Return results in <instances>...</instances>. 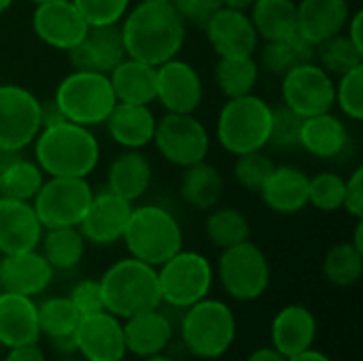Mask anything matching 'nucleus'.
<instances>
[{"mask_svg": "<svg viewBox=\"0 0 363 361\" xmlns=\"http://www.w3.org/2000/svg\"><path fill=\"white\" fill-rule=\"evenodd\" d=\"M123 17L119 28L128 57L151 66L177 57L185 43L187 26L170 2H138Z\"/></svg>", "mask_w": 363, "mask_h": 361, "instance_id": "1", "label": "nucleus"}, {"mask_svg": "<svg viewBox=\"0 0 363 361\" xmlns=\"http://www.w3.org/2000/svg\"><path fill=\"white\" fill-rule=\"evenodd\" d=\"M34 157L40 170L49 177H79L98 166L100 145L85 126L72 121H60L55 126L40 128L34 138Z\"/></svg>", "mask_w": 363, "mask_h": 361, "instance_id": "2", "label": "nucleus"}, {"mask_svg": "<svg viewBox=\"0 0 363 361\" xmlns=\"http://www.w3.org/2000/svg\"><path fill=\"white\" fill-rule=\"evenodd\" d=\"M100 287L104 309L119 319H128L143 311L160 309L162 304L157 268L136 257L115 262L102 274Z\"/></svg>", "mask_w": 363, "mask_h": 361, "instance_id": "3", "label": "nucleus"}, {"mask_svg": "<svg viewBox=\"0 0 363 361\" xmlns=\"http://www.w3.org/2000/svg\"><path fill=\"white\" fill-rule=\"evenodd\" d=\"M121 240H125L130 257L157 268L183 249V230L170 211L145 204L132 209Z\"/></svg>", "mask_w": 363, "mask_h": 361, "instance_id": "4", "label": "nucleus"}, {"mask_svg": "<svg viewBox=\"0 0 363 361\" xmlns=\"http://www.w3.org/2000/svg\"><path fill=\"white\" fill-rule=\"evenodd\" d=\"M181 338L191 355L200 360H217L234 345L236 317L225 302L204 298L185 309Z\"/></svg>", "mask_w": 363, "mask_h": 361, "instance_id": "5", "label": "nucleus"}, {"mask_svg": "<svg viewBox=\"0 0 363 361\" xmlns=\"http://www.w3.org/2000/svg\"><path fill=\"white\" fill-rule=\"evenodd\" d=\"M53 100L57 102L66 121L85 128L104 123L117 104L108 74L91 70H72L68 77H64Z\"/></svg>", "mask_w": 363, "mask_h": 361, "instance_id": "6", "label": "nucleus"}, {"mask_svg": "<svg viewBox=\"0 0 363 361\" xmlns=\"http://www.w3.org/2000/svg\"><path fill=\"white\" fill-rule=\"evenodd\" d=\"M270 115L272 106L253 94L230 98L217 117L219 145L232 155L264 149L270 136Z\"/></svg>", "mask_w": 363, "mask_h": 361, "instance_id": "7", "label": "nucleus"}, {"mask_svg": "<svg viewBox=\"0 0 363 361\" xmlns=\"http://www.w3.org/2000/svg\"><path fill=\"white\" fill-rule=\"evenodd\" d=\"M157 281L162 302L172 309H189L191 304L208 298L213 287V266L196 251H179L162 266H157Z\"/></svg>", "mask_w": 363, "mask_h": 361, "instance_id": "8", "label": "nucleus"}, {"mask_svg": "<svg viewBox=\"0 0 363 361\" xmlns=\"http://www.w3.org/2000/svg\"><path fill=\"white\" fill-rule=\"evenodd\" d=\"M94 191L87 179L79 177H49L32 200L34 213L43 230L79 228L85 217Z\"/></svg>", "mask_w": 363, "mask_h": 361, "instance_id": "9", "label": "nucleus"}, {"mask_svg": "<svg viewBox=\"0 0 363 361\" xmlns=\"http://www.w3.org/2000/svg\"><path fill=\"white\" fill-rule=\"evenodd\" d=\"M217 274L223 291L240 302L257 300L270 285V264L266 253L251 240L223 249Z\"/></svg>", "mask_w": 363, "mask_h": 361, "instance_id": "10", "label": "nucleus"}, {"mask_svg": "<svg viewBox=\"0 0 363 361\" xmlns=\"http://www.w3.org/2000/svg\"><path fill=\"white\" fill-rule=\"evenodd\" d=\"M153 143L166 162L181 168L204 162L211 147L208 132L194 113L164 115L155 126Z\"/></svg>", "mask_w": 363, "mask_h": 361, "instance_id": "11", "label": "nucleus"}, {"mask_svg": "<svg viewBox=\"0 0 363 361\" xmlns=\"http://www.w3.org/2000/svg\"><path fill=\"white\" fill-rule=\"evenodd\" d=\"M40 132V100L26 87L0 85V147L21 151Z\"/></svg>", "mask_w": 363, "mask_h": 361, "instance_id": "12", "label": "nucleus"}, {"mask_svg": "<svg viewBox=\"0 0 363 361\" xmlns=\"http://www.w3.org/2000/svg\"><path fill=\"white\" fill-rule=\"evenodd\" d=\"M283 104L300 117H313L332 111L336 85L332 74L319 64L306 62L283 74Z\"/></svg>", "mask_w": 363, "mask_h": 361, "instance_id": "13", "label": "nucleus"}, {"mask_svg": "<svg viewBox=\"0 0 363 361\" xmlns=\"http://www.w3.org/2000/svg\"><path fill=\"white\" fill-rule=\"evenodd\" d=\"M32 30L45 45L68 51L89 30V23L72 4V0L38 2L32 13Z\"/></svg>", "mask_w": 363, "mask_h": 361, "instance_id": "14", "label": "nucleus"}, {"mask_svg": "<svg viewBox=\"0 0 363 361\" xmlns=\"http://www.w3.org/2000/svg\"><path fill=\"white\" fill-rule=\"evenodd\" d=\"M202 96L204 85L191 64L172 57L157 66L155 100L168 113H194L202 104Z\"/></svg>", "mask_w": 363, "mask_h": 361, "instance_id": "15", "label": "nucleus"}, {"mask_svg": "<svg viewBox=\"0 0 363 361\" xmlns=\"http://www.w3.org/2000/svg\"><path fill=\"white\" fill-rule=\"evenodd\" d=\"M77 353L85 361H123V323L108 311L81 317L77 328Z\"/></svg>", "mask_w": 363, "mask_h": 361, "instance_id": "16", "label": "nucleus"}, {"mask_svg": "<svg viewBox=\"0 0 363 361\" xmlns=\"http://www.w3.org/2000/svg\"><path fill=\"white\" fill-rule=\"evenodd\" d=\"M68 62L74 70H91L108 74L125 55L119 23L89 26L85 36L66 51Z\"/></svg>", "mask_w": 363, "mask_h": 361, "instance_id": "17", "label": "nucleus"}, {"mask_svg": "<svg viewBox=\"0 0 363 361\" xmlns=\"http://www.w3.org/2000/svg\"><path fill=\"white\" fill-rule=\"evenodd\" d=\"M132 209V202L104 189L94 194L89 209L79 223V230L83 238L94 245H113L123 238Z\"/></svg>", "mask_w": 363, "mask_h": 361, "instance_id": "18", "label": "nucleus"}, {"mask_svg": "<svg viewBox=\"0 0 363 361\" xmlns=\"http://www.w3.org/2000/svg\"><path fill=\"white\" fill-rule=\"evenodd\" d=\"M204 30L211 47L219 57L253 55L259 45V36L247 11H234L221 6L206 21Z\"/></svg>", "mask_w": 363, "mask_h": 361, "instance_id": "19", "label": "nucleus"}, {"mask_svg": "<svg viewBox=\"0 0 363 361\" xmlns=\"http://www.w3.org/2000/svg\"><path fill=\"white\" fill-rule=\"evenodd\" d=\"M53 268L36 249L4 255L0 260V289L34 298L53 281Z\"/></svg>", "mask_w": 363, "mask_h": 361, "instance_id": "20", "label": "nucleus"}, {"mask_svg": "<svg viewBox=\"0 0 363 361\" xmlns=\"http://www.w3.org/2000/svg\"><path fill=\"white\" fill-rule=\"evenodd\" d=\"M43 226L34 206L26 200L0 196V253L13 255L32 251L40 245Z\"/></svg>", "mask_w": 363, "mask_h": 361, "instance_id": "21", "label": "nucleus"}, {"mask_svg": "<svg viewBox=\"0 0 363 361\" xmlns=\"http://www.w3.org/2000/svg\"><path fill=\"white\" fill-rule=\"evenodd\" d=\"M40 340L36 302L28 296L0 291V345L6 349Z\"/></svg>", "mask_w": 363, "mask_h": 361, "instance_id": "22", "label": "nucleus"}, {"mask_svg": "<svg viewBox=\"0 0 363 361\" xmlns=\"http://www.w3.org/2000/svg\"><path fill=\"white\" fill-rule=\"evenodd\" d=\"M172 323L170 319L157 311H143L125 319L123 323V340L125 351L136 357H153L166 351V347L172 340Z\"/></svg>", "mask_w": 363, "mask_h": 361, "instance_id": "23", "label": "nucleus"}, {"mask_svg": "<svg viewBox=\"0 0 363 361\" xmlns=\"http://www.w3.org/2000/svg\"><path fill=\"white\" fill-rule=\"evenodd\" d=\"M298 9V34L319 45L347 28L351 9L347 0H302Z\"/></svg>", "mask_w": 363, "mask_h": 361, "instance_id": "24", "label": "nucleus"}, {"mask_svg": "<svg viewBox=\"0 0 363 361\" xmlns=\"http://www.w3.org/2000/svg\"><path fill=\"white\" fill-rule=\"evenodd\" d=\"M317 319L302 304H289L279 311L270 326V340L285 357H294L315 345Z\"/></svg>", "mask_w": 363, "mask_h": 361, "instance_id": "25", "label": "nucleus"}, {"mask_svg": "<svg viewBox=\"0 0 363 361\" xmlns=\"http://www.w3.org/2000/svg\"><path fill=\"white\" fill-rule=\"evenodd\" d=\"M311 177L296 166H274L259 189L264 204L279 215H294L308 206Z\"/></svg>", "mask_w": 363, "mask_h": 361, "instance_id": "26", "label": "nucleus"}, {"mask_svg": "<svg viewBox=\"0 0 363 361\" xmlns=\"http://www.w3.org/2000/svg\"><path fill=\"white\" fill-rule=\"evenodd\" d=\"M104 123L117 145H121L123 149H143L153 143L157 119L151 113L149 104L117 102Z\"/></svg>", "mask_w": 363, "mask_h": 361, "instance_id": "27", "label": "nucleus"}, {"mask_svg": "<svg viewBox=\"0 0 363 361\" xmlns=\"http://www.w3.org/2000/svg\"><path fill=\"white\" fill-rule=\"evenodd\" d=\"M117 102L128 104H151L155 102L157 87V66L138 62L134 57H123L108 72Z\"/></svg>", "mask_w": 363, "mask_h": 361, "instance_id": "28", "label": "nucleus"}, {"mask_svg": "<svg viewBox=\"0 0 363 361\" xmlns=\"http://www.w3.org/2000/svg\"><path fill=\"white\" fill-rule=\"evenodd\" d=\"M300 147L321 160H332L347 151L349 147V130L347 126L328 113L304 117L300 128Z\"/></svg>", "mask_w": 363, "mask_h": 361, "instance_id": "29", "label": "nucleus"}, {"mask_svg": "<svg viewBox=\"0 0 363 361\" xmlns=\"http://www.w3.org/2000/svg\"><path fill=\"white\" fill-rule=\"evenodd\" d=\"M151 164L138 149H125L119 153L106 172L108 191L128 202H136L151 185Z\"/></svg>", "mask_w": 363, "mask_h": 361, "instance_id": "30", "label": "nucleus"}, {"mask_svg": "<svg viewBox=\"0 0 363 361\" xmlns=\"http://www.w3.org/2000/svg\"><path fill=\"white\" fill-rule=\"evenodd\" d=\"M251 21L259 38L281 40L298 32V9L294 0H255Z\"/></svg>", "mask_w": 363, "mask_h": 361, "instance_id": "31", "label": "nucleus"}, {"mask_svg": "<svg viewBox=\"0 0 363 361\" xmlns=\"http://www.w3.org/2000/svg\"><path fill=\"white\" fill-rule=\"evenodd\" d=\"M181 196L189 206L198 211L217 206L223 196V179L219 170L206 162L187 166L181 179Z\"/></svg>", "mask_w": 363, "mask_h": 361, "instance_id": "32", "label": "nucleus"}, {"mask_svg": "<svg viewBox=\"0 0 363 361\" xmlns=\"http://www.w3.org/2000/svg\"><path fill=\"white\" fill-rule=\"evenodd\" d=\"M43 255L53 270H72L85 255V238L79 228H51L40 238Z\"/></svg>", "mask_w": 363, "mask_h": 361, "instance_id": "33", "label": "nucleus"}, {"mask_svg": "<svg viewBox=\"0 0 363 361\" xmlns=\"http://www.w3.org/2000/svg\"><path fill=\"white\" fill-rule=\"evenodd\" d=\"M259 79V66L253 55H234L219 57L215 68V81L223 96L240 98L253 94V87Z\"/></svg>", "mask_w": 363, "mask_h": 361, "instance_id": "34", "label": "nucleus"}, {"mask_svg": "<svg viewBox=\"0 0 363 361\" xmlns=\"http://www.w3.org/2000/svg\"><path fill=\"white\" fill-rule=\"evenodd\" d=\"M313 57H315V45H311L298 32L281 40H266L262 51V64L270 72L281 77L300 64L313 62Z\"/></svg>", "mask_w": 363, "mask_h": 361, "instance_id": "35", "label": "nucleus"}, {"mask_svg": "<svg viewBox=\"0 0 363 361\" xmlns=\"http://www.w3.org/2000/svg\"><path fill=\"white\" fill-rule=\"evenodd\" d=\"M38 311V330L40 336L49 340L72 336L81 323V313L74 309L70 298H47L45 302L36 304Z\"/></svg>", "mask_w": 363, "mask_h": 361, "instance_id": "36", "label": "nucleus"}, {"mask_svg": "<svg viewBox=\"0 0 363 361\" xmlns=\"http://www.w3.org/2000/svg\"><path fill=\"white\" fill-rule=\"evenodd\" d=\"M323 277L336 287H353L363 272V253L353 243L332 247L323 260Z\"/></svg>", "mask_w": 363, "mask_h": 361, "instance_id": "37", "label": "nucleus"}, {"mask_svg": "<svg viewBox=\"0 0 363 361\" xmlns=\"http://www.w3.org/2000/svg\"><path fill=\"white\" fill-rule=\"evenodd\" d=\"M204 230H206L208 240L219 249H230L234 245H240L249 240V234H251L247 217L240 211L230 209V206L215 209L208 215Z\"/></svg>", "mask_w": 363, "mask_h": 361, "instance_id": "38", "label": "nucleus"}, {"mask_svg": "<svg viewBox=\"0 0 363 361\" xmlns=\"http://www.w3.org/2000/svg\"><path fill=\"white\" fill-rule=\"evenodd\" d=\"M43 183H45V172L40 170V166L19 155L9 166V170L4 172L0 181V196L32 202Z\"/></svg>", "mask_w": 363, "mask_h": 361, "instance_id": "39", "label": "nucleus"}, {"mask_svg": "<svg viewBox=\"0 0 363 361\" xmlns=\"http://www.w3.org/2000/svg\"><path fill=\"white\" fill-rule=\"evenodd\" d=\"M315 55L319 57V66L330 74H345L355 66L363 64V51L353 45L347 34H336L315 47Z\"/></svg>", "mask_w": 363, "mask_h": 361, "instance_id": "40", "label": "nucleus"}, {"mask_svg": "<svg viewBox=\"0 0 363 361\" xmlns=\"http://www.w3.org/2000/svg\"><path fill=\"white\" fill-rule=\"evenodd\" d=\"M347 181L336 172H319L308 183V204L323 213H334L342 209Z\"/></svg>", "mask_w": 363, "mask_h": 361, "instance_id": "41", "label": "nucleus"}, {"mask_svg": "<svg viewBox=\"0 0 363 361\" xmlns=\"http://www.w3.org/2000/svg\"><path fill=\"white\" fill-rule=\"evenodd\" d=\"M272 170H274V162L262 149L236 155L234 177L249 191H259L268 181V177L272 174Z\"/></svg>", "mask_w": 363, "mask_h": 361, "instance_id": "42", "label": "nucleus"}, {"mask_svg": "<svg viewBox=\"0 0 363 361\" xmlns=\"http://www.w3.org/2000/svg\"><path fill=\"white\" fill-rule=\"evenodd\" d=\"M302 121H304V117H300L298 113H294L285 104L272 106L268 145H272L274 149H296V147H300Z\"/></svg>", "mask_w": 363, "mask_h": 361, "instance_id": "43", "label": "nucleus"}, {"mask_svg": "<svg viewBox=\"0 0 363 361\" xmlns=\"http://www.w3.org/2000/svg\"><path fill=\"white\" fill-rule=\"evenodd\" d=\"M334 102H338L340 111L353 119H363V64L355 66L353 70L340 74V83L336 85Z\"/></svg>", "mask_w": 363, "mask_h": 361, "instance_id": "44", "label": "nucleus"}, {"mask_svg": "<svg viewBox=\"0 0 363 361\" xmlns=\"http://www.w3.org/2000/svg\"><path fill=\"white\" fill-rule=\"evenodd\" d=\"M89 26L119 23L128 13L130 0H72Z\"/></svg>", "mask_w": 363, "mask_h": 361, "instance_id": "45", "label": "nucleus"}, {"mask_svg": "<svg viewBox=\"0 0 363 361\" xmlns=\"http://www.w3.org/2000/svg\"><path fill=\"white\" fill-rule=\"evenodd\" d=\"M185 26L204 28L206 21L221 9V0H168Z\"/></svg>", "mask_w": 363, "mask_h": 361, "instance_id": "46", "label": "nucleus"}, {"mask_svg": "<svg viewBox=\"0 0 363 361\" xmlns=\"http://www.w3.org/2000/svg\"><path fill=\"white\" fill-rule=\"evenodd\" d=\"M68 298H70V302L74 304V309L81 313V317L106 311V309H104V298H102L100 281H94V279L79 281V283L72 287V291H70Z\"/></svg>", "mask_w": 363, "mask_h": 361, "instance_id": "47", "label": "nucleus"}, {"mask_svg": "<svg viewBox=\"0 0 363 361\" xmlns=\"http://www.w3.org/2000/svg\"><path fill=\"white\" fill-rule=\"evenodd\" d=\"M342 209H347V213L355 219H363V166L355 168V172L347 179Z\"/></svg>", "mask_w": 363, "mask_h": 361, "instance_id": "48", "label": "nucleus"}, {"mask_svg": "<svg viewBox=\"0 0 363 361\" xmlns=\"http://www.w3.org/2000/svg\"><path fill=\"white\" fill-rule=\"evenodd\" d=\"M4 361H45V353L38 349V345H21L9 349Z\"/></svg>", "mask_w": 363, "mask_h": 361, "instance_id": "49", "label": "nucleus"}, {"mask_svg": "<svg viewBox=\"0 0 363 361\" xmlns=\"http://www.w3.org/2000/svg\"><path fill=\"white\" fill-rule=\"evenodd\" d=\"M60 121H66V117L62 115L57 102L55 100H43L40 102V128L55 126Z\"/></svg>", "mask_w": 363, "mask_h": 361, "instance_id": "50", "label": "nucleus"}, {"mask_svg": "<svg viewBox=\"0 0 363 361\" xmlns=\"http://www.w3.org/2000/svg\"><path fill=\"white\" fill-rule=\"evenodd\" d=\"M362 26H363V11H357V13H355L353 17H349V21H347V36L353 40V45H355L357 49H362L363 51Z\"/></svg>", "mask_w": 363, "mask_h": 361, "instance_id": "51", "label": "nucleus"}, {"mask_svg": "<svg viewBox=\"0 0 363 361\" xmlns=\"http://www.w3.org/2000/svg\"><path fill=\"white\" fill-rule=\"evenodd\" d=\"M247 361H287V357L274 347H262V349H255Z\"/></svg>", "mask_w": 363, "mask_h": 361, "instance_id": "52", "label": "nucleus"}, {"mask_svg": "<svg viewBox=\"0 0 363 361\" xmlns=\"http://www.w3.org/2000/svg\"><path fill=\"white\" fill-rule=\"evenodd\" d=\"M287 361H332L325 353H321V351H315L313 347L311 349H306V351H302V353H298V355H294V357H287Z\"/></svg>", "mask_w": 363, "mask_h": 361, "instance_id": "53", "label": "nucleus"}, {"mask_svg": "<svg viewBox=\"0 0 363 361\" xmlns=\"http://www.w3.org/2000/svg\"><path fill=\"white\" fill-rule=\"evenodd\" d=\"M19 157V151H9V149H2L0 147V181L4 177V172L9 170V166Z\"/></svg>", "mask_w": 363, "mask_h": 361, "instance_id": "54", "label": "nucleus"}, {"mask_svg": "<svg viewBox=\"0 0 363 361\" xmlns=\"http://www.w3.org/2000/svg\"><path fill=\"white\" fill-rule=\"evenodd\" d=\"M255 0H221V6L234 9V11H249Z\"/></svg>", "mask_w": 363, "mask_h": 361, "instance_id": "55", "label": "nucleus"}, {"mask_svg": "<svg viewBox=\"0 0 363 361\" xmlns=\"http://www.w3.org/2000/svg\"><path fill=\"white\" fill-rule=\"evenodd\" d=\"M11 4H13V0H0V15L6 13L11 9Z\"/></svg>", "mask_w": 363, "mask_h": 361, "instance_id": "56", "label": "nucleus"}, {"mask_svg": "<svg viewBox=\"0 0 363 361\" xmlns=\"http://www.w3.org/2000/svg\"><path fill=\"white\" fill-rule=\"evenodd\" d=\"M145 361H174L172 357H166V355H153V357H145Z\"/></svg>", "mask_w": 363, "mask_h": 361, "instance_id": "57", "label": "nucleus"}, {"mask_svg": "<svg viewBox=\"0 0 363 361\" xmlns=\"http://www.w3.org/2000/svg\"><path fill=\"white\" fill-rule=\"evenodd\" d=\"M62 361H85V360H79V357H70V355H66Z\"/></svg>", "mask_w": 363, "mask_h": 361, "instance_id": "58", "label": "nucleus"}, {"mask_svg": "<svg viewBox=\"0 0 363 361\" xmlns=\"http://www.w3.org/2000/svg\"><path fill=\"white\" fill-rule=\"evenodd\" d=\"M140 2H168V0H140Z\"/></svg>", "mask_w": 363, "mask_h": 361, "instance_id": "59", "label": "nucleus"}, {"mask_svg": "<svg viewBox=\"0 0 363 361\" xmlns=\"http://www.w3.org/2000/svg\"><path fill=\"white\" fill-rule=\"evenodd\" d=\"M28 2H34V4H38V2H47V0H28Z\"/></svg>", "mask_w": 363, "mask_h": 361, "instance_id": "60", "label": "nucleus"}, {"mask_svg": "<svg viewBox=\"0 0 363 361\" xmlns=\"http://www.w3.org/2000/svg\"><path fill=\"white\" fill-rule=\"evenodd\" d=\"M0 85H2V81H0Z\"/></svg>", "mask_w": 363, "mask_h": 361, "instance_id": "61", "label": "nucleus"}, {"mask_svg": "<svg viewBox=\"0 0 363 361\" xmlns=\"http://www.w3.org/2000/svg\"><path fill=\"white\" fill-rule=\"evenodd\" d=\"M0 291H2V289H0Z\"/></svg>", "mask_w": 363, "mask_h": 361, "instance_id": "62", "label": "nucleus"}]
</instances>
